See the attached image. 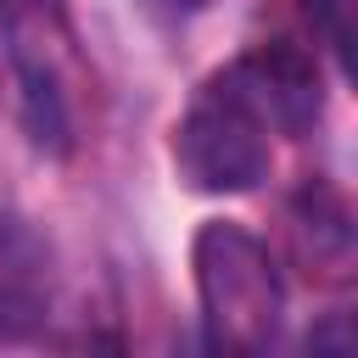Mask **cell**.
<instances>
[{"instance_id": "cell-1", "label": "cell", "mask_w": 358, "mask_h": 358, "mask_svg": "<svg viewBox=\"0 0 358 358\" xmlns=\"http://www.w3.org/2000/svg\"><path fill=\"white\" fill-rule=\"evenodd\" d=\"M196 296H201V330L218 352H268L285 313V285L268 257V246L229 218L201 224L196 235Z\"/></svg>"}, {"instance_id": "cell-2", "label": "cell", "mask_w": 358, "mask_h": 358, "mask_svg": "<svg viewBox=\"0 0 358 358\" xmlns=\"http://www.w3.org/2000/svg\"><path fill=\"white\" fill-rule=\"evenodd\" d=\"M173 162H179V179L201 196H235L263 179L268 123L257 117V106L241 95L229 73L207 78L201 95L185 106L173 129Z\"/></svg>"}, {"instance_id": "cell-3", "label": "cell", "mask_w": 358, "mask_h": 358, "mask_svg": "<svg viewBox=\"0 0 358 358\" xmlns=\"http://www.w3.org/2000/svg\"><path fill=\"white\" fill-rule=\"evenodd\" d=\"M56 302V252L50 241L17 218L0 213V341H28Z\"/></svg>"}, {"instance_id": "cell-4", "label": "cell", "mask_w": 358, "mask_h": 358, "mask_svg": "<svg viewBox=\"0 0 358 358\" xmlns=\"http://www.w3.org/2000/svg\"><path fill=\"white\" fill-rule=\"evenodd\" d=\"M241 95L257 106V117L280 134H302L319 117V67L296 50V45H263L252 56H241L235 67H224Z\"/></svg>"}, {"instance_id": "cell-5", "label": "cell", "mask_w": 358, "mask_h": 358, "mask_svg": "<svg viewBox=\"0 0 358 358\" xmlns=\"http://www.w3.org/2000/svg\"><path fill=\"white\" fill-rule=\"evenodd\" d=\"M347 6H352V0H313V11L330 17L324 34H330V50H336V56H347Z\"/></svg>"}, {"instance_id": "cell-6", "label": "cell", "mask_w": 358, "mask_h": 358, "mask_svg": "<svg viewBox=\"0 0 358 358\" xmlns=\"http://www.w3.org/2000/svg\"><path fill=\"white\" fill-rule=\"evenodd\" d=\"M179 6H201V0H179Z\"/></svg>"}]
</instances>
